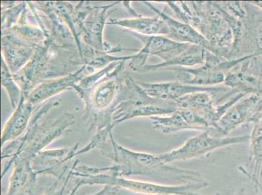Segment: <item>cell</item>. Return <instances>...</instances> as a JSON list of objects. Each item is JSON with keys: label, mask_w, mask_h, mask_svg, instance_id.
Returning <instances> with one entry per match:
<instances>
[{"label": "cell", "mask_w": 262, "mask_h": 195, "mask_svg": "<svg viewBox=\"0 0 262 195\" xmlns=\"http://www.w3.org/2000/svg\"><path fill=\"white\" fill-rule=\"evenodd\" d=\"M104 156L113 160L115 165L106 168H92L94 173H106L117 177L140 176L152 178L158 183H176L179 185L206 182L201 173L183 169L164 163L159 155L131 151L114 141L113 137L98 146Z\"/></svg>", "instance_id": "6da1fadb"}, {"label": "cell", "mask_w": 262, "mask_h": 195, "mask_svg": "<svg viewBox=\"0 0 262 195\" xmlns=\"http://www.w3.org/2000/svg\"><path fill=\"white\" fill-rule=\"evenodd\" d=\"M181 21L199 31L211 44L212 53L227 59L233 34L226 11L218 2H189Z\"/></svg>", "instance_id": "7a4b0ae2"}, {"label": "cell", "mask_w": 262, "mask_h": 195, "mask_svg": "<svg viewBox=\"0 0 262 195\" xmlns=\"http://www.w3.org/2000/svg\"><path fill=\"white\" fill-rule=\"evenodd\" d=\"M90 185H102L108 187L124 189L145 195H202L198 190L209 186L208 182L183 185H168L158 182L128 179L109 173H98L90 178Z\"/></svg>", "instance_id": "3957f363"}, {"label": "cell", "mask_w": 262, "mask_h": 195, "mask_svg": "<svg viewBox=\"0 0 262 195\" xmlns=\"http://www.w3.org/2000/svg\"><path fill=\"white\" fill-rule=\"evenodd\" d=\"M244 58L228 60L207 51L204 65L196 68L174 66L166 68L173 71L178 82L201 87H213L225 83L227 74Z\"/></svg>", "instance_id": "277c9868"}, {"label": "cell", "mask_w": 262, "mask_h": 195, "mask_svg": "<svg viewBox=\"0 0 262 195\" xmlns=\"http://www.w3.org/2000/svg\"><path fill=\"white\" fill-rule=\"evenodd\" d=\"M250 135L217 137L210 130L204 131L201 134L190 138L179 148L166 153L159 154L164 163L171 164L178 161L208 156L215 150L249 141Z\"/></svg>", "instance_id": "5b68a950"}, {"label": "cell", "mask_w": 262, "mask_h": 195, "mask_svg": "<svg viewBox=\"0 0 262 195\" xmlns=\"http://www.w3.org/2000/svg\"><path fill=\"white\" fill-rule=\"evenodd\" d=\"M261 115L262 94H247L228 109L209 130L214 136L226 137L240 126L256 123Z\"/></svg>", "instance_id": "8992f818"}, {"label": "cell", "mask_w": 262, "mask_h": 195, "mask_svg": "<svg viewBox=\"0 0 262 195\" xmlns=\"http://www.w3.org/2000/svg\"><path fill=\"white\" fill-rule=\"evenodd\" d=\"M139 85L149 96L164 101L176 102L194 92L206 91L221 94L229 90L227 87L195 86L183 84L178 81L167 83H139Z\"/></svg>", "instance_id": "52a82bcc"}, {"label": "cell", "mask_w": 262, "mask_h": 195, "mask_svg": "<svg viewBox=\"0 0 262 195\" xmlns=\"http://www.w3.org/2000/svg\"><path fill=\"white\" fill-rule=\"evenodd\" d=\"M75 150L77 149L40 152L31 161V165L37 175L49 174L61 179L73 167L70 168L68 164L74 156H77Z\"/></svg>", "instance_id": "ba28073f"}, {"label": "cell", "mask_w": 262, "mask_h": 195, "mask_svg": "<svg viewBox=\"0 0 262 195\" xmlns=\"http://www.w3.org/2000/svg\"><path fill=\"white\" fill-rule=\"evenodd\" d=\"M218 93L211 92H198L187 95L176 101L178 108H186L201 116L208 121L210 128L215 127L221 118L219 112Z\"/></svg>", "instance_id": "9c48e42d"}, {"label": "cell", "mask_w": 262, "mask_h": 195, "mask_svg": "<svg viewBox=\"0 0 262 195\" xmlns=\"http://www.w3.org/2000/svg\"><path fill=\"white\" fill-rule=\"evenodd\" d=\"M144 3L165 21L169 32L167 37L182 43L199 45L212 52L211 44L208 40L192 26L171 18L165 12L159 10L149 2H145Z\"/></svg>", "instance_id": "30bf717a"}, {"label": "cell", "mask_w": 262, "mask_h": 195, "mask_svg": "<svg viewBox=\"0 0 262 195\" xmlns=\"http://www.w3.org/2000/svg\"><path fill=\"white\" fill-rule=\"evenodd\" d=\"M137 37L144 42L142 51L149 58L151 56H156L163 60V62H168L176 58L191 44L176 42L162 35L144 36L137 34Z\"/></svg>", "instance_id": "8fae6325"}, {"label": "cell", "mask_w": 262, "mask_h": 195, "mask_svg": "<svg viewBox=\"0 0 262 195\" xmlns=\"http://www.w3.org/2000/svg\"><path fill=\"white\" fill-rule=\"evenodd\" d=\"M251 152L249 157V171L243 166L239 167L241 172L247 176L253 183L257 191H262V185L259 179L262 176V115L259 119L254 123V127L250 135Z\"/></svg>", "instance_id": "7c38bea8"}, {"label": "cell", "mask_w": 262, "mask_h": 195, "mask_svg": "<svg viewBox=\"0 0 262 195\" xmlns=\"http://www.w3.org/2000/svg\"><path fill=\"white\" fill-rule=\"evenodd\" d=\"M206 52L207 50L204 47L196 44H190L186 51L171 60L162 62L156 65H146L143 68V70L144 72H154L174 66L190 68L194 66H201L204 65L206 61Z\"/></svg>", "instance_id": "4fadbf2b"}, {"label": "cell", "mask_w": 262, "mask_h": 195, "mask_svg": "<svg viewBox=\"0 0 262 195\" xmlns=\"http://www.w3.org/2000/svg\"><path fill=\"white\" fill-rule=\"evenodd\" d=\"M117 25L132 30L137 34L144 36L162 35L167 37L168 28L165 21L161 16L157 15L152 17H138L116 21Z\"/></svg>", "instance_id": "5bb4252c"}, {"label": "cell", "mask_w": 262, "mask_h": 195, "mask_svg": "<svg viewBox=\"0 0 262 195\" xmlns=\"http://www.w3.org/2000/svg\"><path fill=\"white\" fill-rule=\"evenodd\" d=\"M152 127L164 134H170L182 130H194L178 108L170 115L152 116Z\"/></svg>", "instance_id": "9a60e30c"}, {"label": "cell", "mask_w": 262, "mask_h": 195, "mask_svg": "<svg viewBox=\"0 0 262 195\" xmlns=\"http://www.w3.org/2000/svg\"><path fill=\"white\" fill-rule=\"evenodd\" d=\"M30 113L29 105L23 104L19 107L18 111L11 116L5 127L2 135V146L6 142L16 139L23 133L27 127Z\"/></svg>", "instance_id": "2e32d148"}, {"label": "cell", "mask_w": 262, "mask_h": 195, "mask_svg": "<svg viewBox=\"0 0 262 195\" xmlns=\"http://www.w3.org/2000/svg\"><path fill=\"white\" fill-rule=\"evenodd\" d=\"M249 2L250 4L254 5V6H256L257 8L260 9L262 11V1H252Z\"/></svg>", "instance_id": "e0dca14e"}]
</instances>
